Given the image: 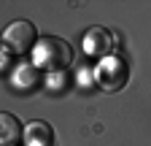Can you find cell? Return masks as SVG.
<instances>
[{
  "mask_svg": "<svg viewBox=\"0 0 151 146\" xmlns=\"http://www.w3.org/2000/svg\"><path fill=\"white\" fill-rule=\"evenodd\" d=\"M19 133H22V124L14 114L0 116V141H3V146H14L19 141Z\"/></svg>",
  "mask_w": 151,
  "mask_h": 146,
  "instance_id": "obj_6",
  "label": "cell"
},
{
  "mask_svg": "<svg viewBox=\"0 0 151 146\" xmlns=\"http://www.w3.org/2000/svg\"><path fill=\"white\" fill-rule=\"evenodd\" d=\"M32 60L38 68H43L49 73H60L73 62V49L68 41L62 38H54V35H46V38L38 41L35 51H32Z\"/></svg>",
  "mask_w": 151,
  "mask_h": 146,
  "instance_id": "obj_1",
  "label": "cell"
},
{
  "mask_svg": "<svg viewBox=\"0 0 151 146\" xmlns=\"http://www.w3.org/2000/svg\"><path fill=\"white\" fill-rule=\"evenodd\" d=\"M3 41L6 46L14 51V54H30V49L35 51L38 46V33H35V25L32 22H24V19H19V22H11L3 33Z\"/></svg>",
  "mask_w": 151,
  "mask_h": 146,
  "instance_id": "obj_2",
  "label": "cell"
},
{
  "mask_svg": "<svg viewBox=\"0 0 151 146\" xmlns=\"http://www.w3.org/2000/svg\"><path fill=\"white\" fill-rule=\"evenodd\" d=\"M84 51L89 57H108L113 51V35L103 27H89L84 33Z\"/></svg>",
  "mask_w": 151,
  "mask_h": 146,
  "instance_id": "obj_4",
  "label": "cell"
},
{
  "mask_svg": "<svg viewBox=\"0 0 151 146\" xmlns=\"http://www.w3.org/2000/svg\"><path fill=\"white\" fill-rule=\"evenodd\" d=\"M24 141H27V146H51L54 133H51L49 124L32 122V124H27V130H24Z\"/></svg>",
  "mask_w": 151,
  "mask_h": 146,
  "instance_id": "obj_5",
  "label": "cell"
},
{
  "mask_svg": "<svg viewBox=\"0 0 151 146\" xmlns=\"http://www.w3.org/2000/svg\"><path fill=\"white\" fill-rule=\"evenodd\" d=\"M97 81L103 89H108V92H116V89H122L127 84V65L119 60V57H111L100 65L97 70Z\"/></svg>",
  "mask_w": 151,
  "mask_h": 146,
  "instance_id": "obj_3",
  "label": "cell"
}]
</instances>
